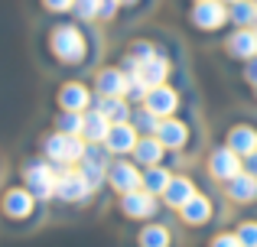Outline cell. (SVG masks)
I'll use <instances>...</instances> for the list:
<instances>
[{
  "label": "cell",
  "instance_id": "6da1fadb",
  "mask_svg": "<svg viewBox=\"0 0 257 247\" xmlns=\"http://www.w3.org/2000/svg\"><path fill=\"white\" fill-rule=\"evenodd\" d=\"M52 52L62 62H78L85 56V39L75 26H56L52 30Z\"/></svg>",
  "mask_w": 257,
  "mask_h": 247
},
{
  "label": "cell",
  "instance_id": "7a4b0ae2",
  "mask_svg": "<svg viewBox=\"0 0 257 247\" xmlns=\"http://www.w3.org/2000/svg\"><path fill=\"white\" fill-rule=\"evenodd\" d=\"M46 156L56 159V163H75V159L85 156V146L82 140L75 137V133H52L49 140H46Z\"/></svg>",
  "mask_w": 257,
  "mask_h": 247
},
{
  "label": "cell",
  "instance_id": "3957f363",
  "mask_svg": "<svg viewBox=\"0 0 257 247\" xmlns=\"http://www.w3.org/2000/svg\"><path fill=\"white\" fill-rule=\"evenodd\" d=\"M56 179H59V172L52 169V166H46V163L26 166V185H30L33 198H49V195H56Z\"/></svg>",
  "mask_w": 257,
  "mask_h": 247
},
{
  "label": "cell",
  "instance_id": "277c9868",
  "mask_svg": "<svg viewBox=\"0 0 257 247\" xmlns=\"http://www.w3.org/2000/svg\"><path fill=\"white\" fill-rule=\"evenodd\" d=\"M88 192H91V185H88L82 169L78 172H59V179H56V195L59 198H65V202H82Z\"/></svg>",
  "mask_w": 257,
  "mask_h": 247
},
{
  "label": "cell",
  "instance_id": "5b68a950",
  "mask_svg": "<svg viewBox=\"0 0 257 247\" xmlns=\"http://www.w3.org/2000/svg\"><path fill=\"white\" fill-rule=\"evenodd\" d=\"M225 7L218 4V0H199V7L192 10V20L195 26H202V30H215V26L225 23Z\"/></svg>",
  "mask_w": 257,
  "mask_h": 247
},
{
  "label": "cell",
  "instance_id": "8992f818",
  "mask_svg": "<svg viewBox=\"0 0 257 247\" xmlns=\"http://www.w3.org/2000/svg\"><path fill=\"white\" fill-rule=\"evenodd\" d=\"M176 104H179V98H176V91L166 88V85H157V88H150V95H147V111L157 114V117L173 114Z\"/></svg>",
  "mask_w": 257,
  "mask_h": 247
},
{
  "label": "cell",
  "instance_id": "52a82bcc",
  "mask_svg": "<svg viewBox=\"0 0 257 247\" xmlns=\"http://www.w3.org/2000/svg\"><path fill=\"white\" fill-rule=\"evenodd\" d=\"M104 146L111 153H127V150L137 146V133H134L131 124H111V130L104 137Z\"/></svg>",
  "mask_w": 257,
  "mask_h": 247
},
{
  "label": "cell",
  "instance_id": "ba28073f",
  "mask_svg": "<svg viewBox=\"0 0 257 247\" xmlns=\"http://www.w3.org/2000/svg\"><path fill=\"white\" fill-rule=\"evenodd\" d=\"M241 172V156L231 150V146H225V150H218L212 156V176L218 179H234Z\"/></svg>",
  "mask_w": 257,
  "mask_h": 247
},
{
  "label": "cell",
  "instance_id": "9c48e42d",
  "mask_svg": "<svg viewBox=\"0 0 257 247\" xmlns=\"http://www.w3.org/2000/svg\"><path fill=\"white\" fill-rule=\"evenodd\" d=\"M124 88H127V75L120 69H104L98 75V95H104V98H124Z\"/></svg>",
  "mask_w": 257,
  "mask_h": 247
},
{
  "label": "cell",
  "instance_id": "30bf717a",
  "mask_svg": "<svg viewBox=\"0 0 257 247\" xmlns=\"http://www.w3.org/2000/svg\"><path fill=\"white\" fill-rule=\"evenodd\" d=\"M124 215H131V218H147V215H153V198H150V192H124Z\"/></svg>",
  "mask_w": 257,
  "mask_h": 247
},
{
  "label": "cell",
  "instance_id": "8fae6325",
  "mask_svg": "<svg viewBox=\"0 0 257 247\" xmlns=\"http://www.w3.org/2000/svg\"><path fill=\"white\" fill-rule=\"evenodd\" d=\"M107 179H111V185H114L117 192H134V189L140 185L137 169H134V166H127V163L111 166V169H107Z\"/></svg>",
  "mask_w": 257,
  "mask_h": 247
},
{
  "label": "cell",
  "instance_id": "7c38bea8",
  "mask_svg": "<svg viewBox=\"0 0 257 247\" xmlns=\"http://www.w3.org/2000/svg\"><path fill=\"white\" fill-rule=\"evenodd\" d=\"M4 211L10 218H26L33 211V192H23V189H13L4 195Z\"/></svg>",
  "mask_w": 257,
  "mask_h": 247
},
{
  "label": "cell",
  "instance_id": "4fadbf2b",
  "mask_svg": "<svg viewBox=\"0 0 257 247\" xmlns=\"http://www.w3.org/2000/svg\"><path fill=\"white\" fill-rule=\"evenodd\" d=\"M186 137H189V130H186V124H179V121H163V124H157V140H160L163 146H170V150L182 146V143H186Z\"/></svg>",
  "mask_w": 257,
  "mask_h": 247
},
{
  "label": "cell",
  "instance_id": "5bb4252c",
  "mask_svg": "<svg viewBox=\"0 0 257 247\" xmlns=\"http://www.w3.org/2000/svg\"><path fill=\"white\" fill-rule=\"evenodd\" d=\"M228 146H231L238 156H247V153L257 150V133L251 127H234V130L228 133Z\"/></svg>",
  "mask_w": 257,
  "mask_h": 247
},
{
  "label": "cell",
  "instance_id": "9a60e30c",
  "mask_svg": "<svg viewBox=\"0 0 257 247\" xmlns=\"http://www.w3.org/2000/svg\"><path fill=\"white\" fill-rule=\"evenodd\" d=\"M228 192H231V198H238V202H251V198H257V176L238 172L234 179H228Z\"/></svg>",
  "mask_w": 257,
  "mask_h": 247
},
{
  "label": "cell",
  "instance_id": "2e32d148",
  "mask_svg": "<svg viewBox=\"0 0 257 247\" xmlns=\"http://www.w3.org/2000/svg\"><path fill=\"white\" fill-rule=\"evenodd\" d=\"M107 130H111V121H107V117L101 114V111L88 114V117H85V124H82L85 140H91V143H101V140L107 137Z\"/></svg>",
  "mask_w": 257,
  "mask_h": 247
},
{
  "label": "cell",
  "instance_id": "e0dca14e",
  "mask_svg": "<svg viewBox=\"0 0 257 247\" xmlns=\"http://www.w3.org/2000/svg\"><path fill=\"white\" fill-rule=\"evenodd\" d=\"M59 104H62L65 111H85L88 108V91L82 85H65V88L59 91Z\"/></svg>",
  "mask_w": 257,
  "mask_h": 247
},
{
  "label": "cell",
  "instance_id": "ac0fdd59",
  "mask_svg": "<svg viewBox=\"0 0 257 247\" xmlns=\"http://www.w3.org/2000/svg\"><path fill=\"white\" fill-rule=\"evenodd\" d=\"M137 75L144 78L150 88H157V85H163V82H166V75H170V65H166V59H150L147 65H140Z\"/></svg>",
  "mask_w": 257,
  "mask_h": 247
},
{
  "label": "cell",
  "instance_id": "d6986e66",
  "mask_svg": "<svg viewBox=\"0 0 257 247\" xmlns=\"http://www.w3.org/2000/svg\"><path fill=\"white\" fill-rule=\"evenodd\" d=\"M98 111H101V114H104L111 124H127V121H131L124 98H101V101H98Z\"/></svg>",
  "mask_w": 257,
  "mask_h": 247
},
{
  "label": "cell",
  "instance_id": "ffe728a7",
  "mask_svg": "<svg viewBox=\"0 0 257 247\" xmlns=\"http://www.w3.org/2000/svg\"><path fill=\"white\" fill-rule=\"evenodd\" d=\"M208 215H212V205H208V198H202V195H192L186 205H182V218H186L189 224H202Z\"/></svg>",
  "mask_w": 257,
  "mask_h": 247
},
{
  "label": "cell",
  "instance_id": "44dd1931",
  "mask_svg": "<svg viewBox=\"0 0 257 247\" xmlns=\"http://www.w3.org/2000/svg\"><path fill=\"white\" fill-rule=\"evenodd\" d=\"M192 195H195V189H192L189 179H170V185H166V202L170 205H179L182 208Z\"/></svg>",
  "mask_w": 257,
  "mask_h": 247
},
{
  "label": "cell",
  "instance_id": "7402d4cb",
  "mask_svg": "<svg viewBox=\"0 0 257 247\" xmlns=\"http://www.w3.org/2000/svg\"><path fill=\"white\" fill-rule=\"evenodd\" d=\"M231 52H234V56H244V59H254V56H257V33H251V30L234 33Z\"/></svg>",
  "mask_w": 257,
  "mask_h": 247
},
{
  "label": "cell",
  "instance_id": "603a6c76",
  "mask_svg": "<svg viewBox=\"0 0 257 247\" xmlns=\"http://www.w3.org/2000/svg\"><path fill=\"white\" fill-rule=\"evenodd\" d=\"M160 153H163V143H160V140H140V143L134 146V156H137L140 163H147V166L157 163Z\"/></svg>",
  "mask_w": 257,
  "mask_h": 247
},
{
  "label": "cell",
  "instance_id": "cb8c5ba5",
  "mask_svg": "<svg viewBox=\"0 0 257 247\" xmlns=\"http://www.w3.org/2000/svg\"><path fill=\"white\" fill-rule=\"evenodd\" d=\"M144 185H147V192H166V185H170V172L166 169H160V166H153L150 172L144 176Z\"/></svg>",
  "mask_w": 257,
  "mask_h": 247
},
{
  "label": "cell",
  "instance_id": "d4e9b609",
  "mask_svg": "<svg viewBox=\"0 0 257 247\" xmlns=\"http://www.w3.org/2000/svg\"><path fill=\"white\" fill-rule=\"evenodd\" d=\"M228 17L234 20V23H254L257 20V7L254 4H247V0H238V4H231V13H228Z\"/></svg>",
  "mask_w": 257,
  "mask_h": 247
},
{
  "label": "cell",
  "instance_id": "484cf974",
  "mask_svg": "<svg viewBox=\"0 0 257 247\" xmlns=\"http://www.w3.org/2000/svg\"><path fill=\"white\" fill-rule=\"evenodd\" d=\"M82 124H85V117L78 114V111H65V114L59 117V130L62 133H75L78 137V133H82Z\"/></svg>",
  "mask_w": 257,
  "mask_h": 247
},
{
  "label": "cell",
  "instance_id": "4316f807",
  "mask_svg": "<svg viewBox=\"0 0 257 247\" xmlns=\"http://www.w3.org/2000/svg\"><path fill=\"white\" fill-rule=\"evenodd\" d=\"M140 244H144V247H166V244H170V234L153 224V228H147L144 234H140Z\"/></svg>",
  "mask_w": 257,
  "mask_h": 247
},
{
  "label": "cell",
  "instance_id": "83f0119b",
  "mask_svg": "<svg viewBox=\"0 0 257 247\" xmlns=\"http://www.w3.org/2000/svg\"><path fill=\"white\" fill-rule=\"evenodd\" d=\"M238 241H241V247H257V224L254 221L238 228Z\"/></svg>",
  "mask_w": 257,
  "mask_h": 247
},
{
  "label": "cell",
  "instance_id": "f1b7e54d",
  "mask_svg": "<svg viewBox=\"0 0 257 247\" xmlns=\"http://www.w3.org/2000/svg\"><path fill=\"white\" fill-rule=\"evenodd\" d=\"M98 7H101V0H75V13L85 17V20L98 17Z\"/></svg>",
  "mask_w": 257,
  "mask_h": 247
},
{
  "label": "cell",
  "instance_id": "f546056e",
  "mask_svg": "<svg viewBox=\"0 0 257 247\" xmlns=\"http://www.w3.org/2000/svg\"><path fill=\"white\" fill-rule=\"evenodd\" d=\"M157 114H150V111H140L137 114V127L140 130H157V121H153Z\"/></svg>",
  "mask_w": 257,
  "mask_h": 247
},
{
  "label": "cell",
  "instance_id": "4dcf8cb0",
  "mask_svg": "<svg viewBox=\"0 0 257 247\" xmlns=\"http://www.w3.org/2000/svg\"><path fill=\"white\" fill-rule=\"evenodd\" d=\"M117 4L120 0H101V7H98V17H114V10H117Z\"/></svg>",
  "mask_w": 257,
  "mask_h": 247
},
{
  "label": "cell",
  "instance_id": "1f68e13d",
  "mask_svg": "<svg viewBox=\"0 0 257 247\" xmlns=\"http://www.w3.org/2000/svg\"><path fill=\"white\" fill-rule=\"evenodd\" d=\"M212 247H241V241H238V234H221V237H215Z\"/></svg>",
  "mask_w": 257,
  "mask_h": 247
},
{
  "label": "cell",
  "instance_id": "d6a6232c",
  "mask_svg": "<svg viewBox=\"0 0 257 247\" xmlns=\"http://www.w3.org/2000/svg\"><path fill=\"white\" fill-rule=\"evenodd\" d=\"M43 4L49 7V10H59V13H62V10H72V7H75V0H43Z\"/></svg>",
  "mask_w": 257,
  "mask_h": 247
},
{
  "label": "cell",
  "instance_id": "836d02e7",
  "mask_svg": "<svg viewBox=\"0 0 257 247\" xmlns=\"http://www.w3.org/2000/svg\"><path fill=\"white\" fill-rule=\"evenodd\" d=\"M247 169H251V176H257V150L247 153Z\"/></svg>",
  "mask_w": 257,
  "mask_h": 247
},
{
  "label": "cell",
  "instance_id": "e575fe53",
  "mask_svg": "<svg viewBox=\"0 0 257 247\" xmlns=\"http://www.w3.org/2000/svg\"><path fill=\"white\" fill-rule=\"evenodd\" d=\"M247 78H251V82L257 85V59H254V62H251V69H247Z\"/></svg>",
  "mask_w": 257,
  "mask_h": 247
},
{
  "label": "cell",
  "instance_id": "d590c367",
  "mask_svg": "<svg viewBox=\"0 0 257 247\" xmlns=\"http://www.w3.org/2000/svg\"><path fill=\"white\" fill-rule=\"evenodd\" d=\"M120 4H134V0H120Z\"/></svg>",
  "mask_w": 257,
  "mask_h": 247
},
{
  "label": "cell",
  "instance_id": "8d00e7d4",
  "mask_svg": "<svg viewBox=\"0 0 257 247\" xmlns=\"http://www.w3.org/2000/svg\"><path fill=\"white\" fill-rule=\"evenodd\" d=\"M254 33H257V20H254Z\"/></svg>",
  "mask_w": 257,
  "mask_h": 247
},
{
  "label": "cell",
  "instance_id": "74e56055",
  "mask_svg": "<svg viewBox=\"0 0 257 247\" xmlns=\"http://www.w3.org/2000/svg\"><path fill=\"white\" fill-rule=\"evenodd\" d=\"M231 4H238V0H231Z\"/></svg>",
  "mask_w": 257,
  "mask_h": 247
}]
</instances>
